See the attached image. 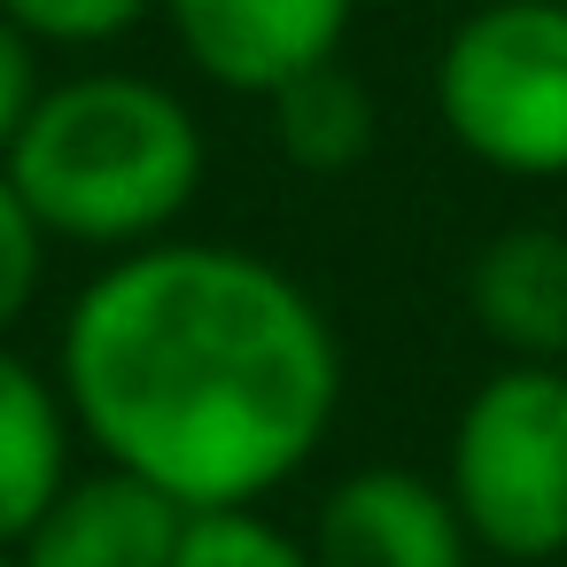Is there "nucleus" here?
<instances>
[{"label":"nucleus","mask_w":567,"mask_h":567,"mask_svg":"<svg viewBox=\"0 0 567 567\" xmlns=\"http://www.w3.org/2000/svg\"><path fill=\"white\" fill-rule=\"evenodd\" d=\"M79 443L179 513L280 497L334 435L342 342L319 296L241 241L102 257L55 334Z\"/></svg>","instance_id":"obj_1"},{"label":"nucleus","mask_w":567,"mask_h":567,"mask_svg":"<svg viewBox=\"0 0 567 567\" xmlns=\"http://www.w3.org/2000/svg\"><path fill=\"white\" fill-rule=\"evenodd\" d=\"M0 172L48 241L117 257L179 234L210 172V133L179 86L86 63L71 79H48Z\"/></svg>","instance_id":"obj_2"},{"label":"nucleus","mask_w":567,"mask_h":567,"mask_svg":"<svg viewBox=\"0 0 567 567\" xmlns=\"http://www.w3.org/2000/svg\"><path fill=\"white\" fill-rule=\"evenodd\" d=\"M443 489L482 559H567V365L497 358L443 435Z\"/></svg>","instance_id":"obj_3"},{"label":"nucleus","mask_w":567,"mask_h":567,"mask_svg":"<svg viewBox=\"0 0 567 567\" xmlns=\"http://www.w3.org/2000/svg\"><path fill=\"white\" fill-rule=\"evenodd\" d=\"M435 125L497 179H567V0H482L435 40Z\"/></svg>","instance_id":"obj_4"},{"label":"nucleus","mask_w":567,"mask_h":567,"mask_svg":"<svg viewBox=\"0 0 567 567\" xmlns=\"http://www.w3.org/2000/svg\"><path fill=\"white\" fill-rule=\"evenodd\" d=\"M156 17L203 86L265 102L342 55L358 0H164Z\"/></svg>","instance_id":"obj_5"},{"label":"nucleus","mask_w":567,"mask_h":567,"mask_svg":"<svg viewBox=\"0 0 567 567\" xmlns=\"http://www.w3.org/2000/svg\"><path fill=\"white\" fill-rule=\"evenodd\" d=\"M319 567H482L443 474L420 466H350L319 489L303 528Z\"/></svg>","instance_id":"obj_6"},{"label":"nucleus","mask_w":567,"mask_h":567,"mask_svg":"<svg viewBox=\"0 0 567 567\" xmlns=\"http://www.w3.org/2000/svg\"><path fill=\"white\" fill-rule=\"evenodd\" d=\"M187 513L125 466H79L9 544V567H172Z\"/></svg>","instance_id":"obj_7"},{"label":"nucleus","mask_w":567,"mask_h":567,"mask_svg":"<svg viewBox=\"0 0 567 567\" xmlns=\"http://www.w3.org/2000/svg\"><path fill=\"white\" fill-rule=\"evenodd\" d=\"M466 311L497 358L567 365V226H497L466 265Z\"/></svg>","instance_id":"obj_8"},{"label":"nucleus","mask_w":567,"mask_h":567,"mask_svg":"<svg viewBox=\"0 0 567 567\" xmlns=\"http://www.w3.org/2000/svg\"><path fill=\"white\" fill-rule=\"evenodd\" d=\"M79 474V420L63 404L55 365L0 342V551H9L48 497Z\"/></svg>","instance_id":"obj_9"},{"label":"nucleus","mask_w":567,"mask_h":567,"mask_svg":"<svg viewBox=\"0 0 567 567\" xmlns=\"http://www.w3.org/2000/svg\"><path fill=\"white\" fill-rule=\"evenodd\" d=\"M265 117H272L280 164H296L303 179H342L381 148V110H373L365 79L342 55L303 71V79H288L280 94H265Z\"/></svg>","instance_id":"obj_10"},{"label":"nucleus","mask_w":567,"mask_h":567,"mask_svg":"<svg viewBox=\"0 0 567 567\" xmlns=\"http://www.w3.org/2000/svg\"><path fill=\"white\" fill-rule=\"evenodd\" d=\"M172 567H319V559L265 505H218V513H187Z\"/></svg>","instance_id":"obj_11"},{"label":"nucleus","mask_w":567,"mask_h":567,"mask_svg":"<svg viewBox=\"0 0 567 567\" xmlns=\"http://www.w3.org/2000/svg\"><path fill=\"white\" fill-rule=\"evenodd\" d=\"M156 9H164V0H0V17H9L40 55L48 48H63V55H110L141 24H156Z\"/></svg>","instance_id":"obj_12"},{"label":"nucleus","mask_w":567,"mask_h":567,"mask_svg":"<svg viewBox=\"0 0 567 567\" xmlns=\"http://www.w3.org/2000/svg\"><path fill=\"white\" fill-rule=\"evenodd\" d=\"M48 234H40V218L24 210V195L9 187V172H0V342L17 334V319L40 303V288H48Z\"/></svg>","instance_id":"obj_13"},{"label":"nucleus","mask_w":567,"mask_h":567,"mask_svg":"<svg viewBox=\"0 0 567 567\" xmlns=\"http://www.w3.org/2000/svg\"><path fill=\"white\" fill-rule=\"evenodd\" d=\"M48 94V71H40V48L0 17V156L17 148V133H24V117H32V102Z\"/></svg>","instance_id":"obj_14"},{"label":"nucleus","mask_w":567,"mask_h":567,"mask_svg":"<svg viewBox=\"0 0 567 567\" xmlns=\"http://www.w3.org/2000/svg\"><path fill=\"white\" fill-rule=\"evenodd\" d=\"M536 567H567V559H536Z\"/></svg>","instance_id":"obj_15"},{"label":"nucleus","mask_w":567,"mask_h":567,"mask_svg":"<svg viewBox=\"0 0 567 567\" xmlns=\"http://www.w3.org/2000/svg\"><path fill=\"white\" fill-rule=\"evenodd\" d=\"M458 9H482V0H458Z\"/></svg>","instance_id":"obj_16"},{"label":"nucleus","mask_w":567,"mask_h":567,"mask_svg":"<svg viewBox=\"0 0 567 567\" xmlns=\"http://www.w3.org/2000/svg\"><path fill=\"white\" fill-rule=\"evenodd\" d=\"M0 567H9V551H0Z\"/></svg>","instance_id":"obj_17"}]
</instances>
